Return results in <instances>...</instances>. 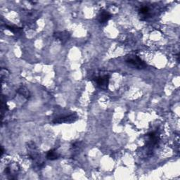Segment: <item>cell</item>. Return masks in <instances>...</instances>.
Returning a JSON list of instances; mask_svg holds the SVG:
<instances>
[{
  "instance_id": "1",
  "label": "cell",
  "mask_w": 180,
  "mask_h": 180,
  "mask_svg": "<svg viewBox=\"0 0 180 180\" xmlns=\"http://www.w3.org/2000/svg\"><path fill=\"white\" fill-rule=\"evenodd\" d=\"M126 61L128 64H130L132 67L138 69H143L146 67V64L137 56L130 55L126 59Z\"/></svg>"
},
{
  "instance_id": "6",
  "label": "cell",
  "mask_w": 180,
  "mask_h": 180,
  "mask_svg": "<svg viewBox=\"0 0 180 180\" xmlns=\"http://www.w3.org/2000/svg\"><path fill=\"white\" fill-rule=\"evenodd\" d=\"M46 158H47V159L49 160L54 161V160L58 158L59 155L55 151H54V150H51V151H49L47 153V154H46Z\"/></svg>"
},
{
  "instance_id": "4",
  "label": "cell",
  "mask_w": 180,
  "mask_h": 180,
  "mask_svg": "<svg viewBox=\"0 0 180 180\" xmlns=\"http://www.w3.org/2000/svg\"><path fill=\"white\" fill-rule=\"evenodd\" d=\"M97 83L102 88H106L108 84V81H109V77L107 75L102 76V77H98L97 78Z\"/></svg>"
},
{
  "instance_id": "9",
  "label": "cell",
  "mask_w": 180,
  "mask_h": 180,
  "mask_svg": "<svg viewBox=\"0 0 180 180\" xmlns=\"http://www.w3.org/2000/svg\"><path fill=\"white\" fill-rule=\"evenodd\" d=\"M6 28H8L10 30L13 32L14 33H18L21 30V29L20 28H18V27H16V26H6Z\"/></svg>"
},
{
  "instance_id": "8",
  "label": "cell",
  "mask_w": 180,
  "mask_h": 180,
  "mask_svg": "<svg viewBox=\"0 0 180 180\" xmlns=\"http://www.w3.org/2000/svg\"><path fill=\"white\" fill-rule=\"evenodd\" d=\"M149 9L148 8L147 6H144L141 8V9L139 10L140 14L144 16H146L148 14H149Z\"/></svg>"
},
{
  "instance_id": "2",
  "label": "cell",
  "mask_w": 180,
  "mask_h": 180,
  "mask_svg": "<svg viewBox=\"0 0 180 180\" xmlns=\"http://www.w3.org/2000/svg\"><path fill=\"white\" fill-rule=\"evenodd\" d=\"M77 114H71L65 116L56 118L53 120L54 124H61V123H72L78 120Z\"/></svg>"
},
{
  "instance_id": "3",
  "label": "cell",
  "mask_w": 180,
  "mask_h": 180,
  "mask_svg": "<svg viewBox=\"0 0 180 180\" xmlns=\"http://www.w3.org/2000/svg\"><path fill=\"white\" fill-rule=\"evenodd\" d=\"M54 37H55L56 39H58L59 40H61V42H64L67 41L69 38H70V33L67 31L58 32V33H54Z\"/></svg>"
},
{
  "instance_id": "5",
  "label": "cell",
  "mask_w": 180,
  "mask_h": 180,
  "mask_svg": "<svg viewBox=\"0 0 180 180\" xmlns=\"http://www.w3.org/2000/svg\"><path fill=\"white\" fill-rule=\"evenodd\" d=\"M110 18V14L106 11H101L98 16V21L101 23H105Z\"/></svg>"
},
{
  "instance_id": "7",
  "label": "cell",
  "mask_w": 180,
  "mask_h": 180,
  "mask_svg": "<svg viewBox=\"0 0 180 180\" xmlns=\"http://www.w3.org/2000/svg\"><path fill=\"white\" fill-rule=\"evenodd\" d=\"M18 92L19 94H21V95H23V97H26V98L30 97V94L29 91L28 90H27V89L26 87H21V88H20L19 90H18Z\"/></svg>"
}]
</instances>
